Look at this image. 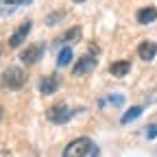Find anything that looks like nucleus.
Listing matches in <instances>:
<instances>
[{
  "label": "nucleus",
  "instance_id": "1",
  "mask_svg": "<svg viewBox=\"0 0 157 157\" xmlns=\"http://www.w3.org/2000/svg\"><path fill=\"white\" fill-rule=\"evenodd\" d=\"M63 157H98V146L90 137H76L66 146Z\"/></svg>",
  "mask_w": 157,
  "mask_h": 157
},
{
  "label": "nucleus",
  "instance_id": "2",
  "mask_svg": "<svg viewBox=\"0 0 157 157\" xmlns=\"http://www.w3.org/2000/svg\"><path fill=\"white\" fill-rule=\"evenodd\" d=\"M26 83V74L22 68H17V66H9L2 76H0V85H2L5 90H20Z\"/></svg>",
  "mask_w": 157,
  "mask_h": 157
},
{
  "label": "nucleus",
  "instance_id": "3",
  "mask_svg": "<svg viewBox=\"0 0 157 157\" xmlns=\"http://www.w3.org/2000/svg\"><path fill=\"white\" fill-rule=\"evenodd\" d=\"M48 120L50 122H55V124H63V122H68L70 118H72V109L66 105V103H57V105H52L50 109H48Z\"/></svg>",
  "mask_w": 157,
  "mask_h": 157
},
{
  "label": "nucleus",
  "instance_id": "4",
  "mask_svg": "<svg viewBox=\"0 0 157 157\" xmlns=\"http://www.w3.org/2000/svg\"><path fill=\"white\" fill-rule=\"evenodd\" d=\"M31 26H33V22H31V20H26V22H22V24H20V26L13 31V35L9 37V46H11V48H17V46H20V44H22L24 39H26V35L31 33Z\"/></svg>",
  "mask_w": 157,
  "mask_h": 157
},
{
  "label": "nucleus",
  "instance_id": "5",
  "mask_svg": "<svg viewBox=\"0 0 157 157\" xmlns=\"http://www.w3.org/2000/svg\"><path fill=\"white\" fill-rule=\"evenodd\" d=\"M42 55H44V44H33L26 50L20 52V59H22L24 63H37L39 59H42Z\"/></svg>",
  "mask_w": 157,
  "mask_h": 157
},
{
  "label": "nucleus",
  "instance_id": "6",
  "mask_svg": "<svg viewBox=\"0 0 157 157\" xmlns=\"http://www.w3.org/2000/svg\"><path fill=\"white\" fill-rule=\"evenodd\" d=\"M96 68V59L92 57V55H85V57H81V59H78V63L74 66V74L76 76H81V74H87V72H92Z\"/></svg>",
  "mask_w": 157,
  "mask_h": 157
},
{
  "label": "nucleus",
  "instance_id": "7",
  "mask_svg": "<svg viewBox=\"0 0 157 157\" xmlns=\"http://www.w3.org/2000/svg\"><path fill=\"white\" fill-rule=\"evenodd\" d=\"M57 90H59V78H57L55 74L44 76L42 81H39V92H42L44 96H50V94H55Z\"/></svg>",
  "mask_w": 157,
  "mask_h": 157
},
{
  "label": "nucleus",
  "instance_id": "8",
  "mask_svg": "<svg viewBox=\"0 0 157 157\" xmlns=\"http://www.w3.org/2000/svg\"><path fill=\"white\" fill-rule=\"evenodd\" d=\"M137 55L142 61H153V57L157 55V44L155 42H142L137 46Z\"/></svg>",
  "mask_w": 157,
  "mask_h": 157
},
{
  "label": "nucleus",
  "instance_id": "9",
  "mask_svg": "<svg viewBox=\"0 0 157 157\" xmlns=\"http://www.w3.org/2000/svg\"><path fill=\"white\" fill-rule=\"evenodd\" d=\"M33 0H0V15H9L13 13L17 7H22V5H31Z\"/></svg>",
  "mask_w": 157,
  "mask_h": 157
},
{
  "label": "nucleus",
  "instance_id": "10",
  "mask_svg": "<svg viewBox=\"0 0 157 157\" xmlns=\"http://www.w3.org/2000/svg\"><path fill=\"white\" fill-rule=\"evenodd\" d=\"M155 17H157V9L155 7H144V9L137 11V22L140 24H151Z\"/></svg>",
  "mask_w": 157,
  "mask_h": 157
},
{
  "label": "nucleus",
  "instance_id": "11",
  "mask_svg": "<svg viewBox=\"0 0 157 157\" xmlns=\"http://www.w3.org/2000/svg\"><path fill=\"white\" fill-rule=\"evenodd\" d=\"M129 70H131V63H129V61H116V63H111V68H109V72H111L113 76H124V74H129Z\"/></svg>",
  "mask_w": 157,
  "mask_h": 157
},
{
  "label": "nucleus",
  "instance_id": "12",
  "mask_svg": "<svg viewBox=\"0 0 157 157\" xmlns=\"http://www.w3.org/2000/svg\"><path fill=\"white\" fill-rule=\"evenodd\" d=\"M70 61H72V48L66 46V48L59 50V55H57V66H68Z\"/></svg>",
  "mask_w": 157,
  "mask_h": 157
},
{
  "label": "nucleus",
  "instance_id": "13",
  "mask_svg": "<svg viewBox=\"0 0 157 157\" xmlns=\"http://www.w3.org/2000/svg\"><path fill=\"white\" fill-rule=\"evenodd\" d=\"M140 113H142V107H131V109H129V111H127V113L120 118V122H122V124H127V122L135 120V118L140 116Z\"/></svg>",
  "mask_w": 157,
  "mask_h": 157
},
{
  "label": "nucleus",
  "instance_id": "14",
  "mask_svg": "<svg viewBox=\"0 0 157 157\" xmlns=\"http://www.w3.org/2000/svg\"><path fill=\"white\" fill-rule=\"evenodd\" d=\"M78 37H81V26H72L61 39H59V42H72V39H78Z\"/></svg>",
  "mask_w": 157,
  "mask_h": 157
},
{
  "label": "nucleus",
  "instance_id": "15",
  "mask_svg": "<svg viewBox=\"0 0 157 157\" xmlns=\"http://www.w3.org/2000/svg\"><path fill=\"white\" fill-rule=\"evenodd\" d=\"M146 137H148V140L157 137V124H148V127H146Z\"/></svg>",
  "mask_w": 157,
  "mask_h": 157
},
{
  "label": "nucleus",
  "instance_id": "16",
  "mask_svg": "<svg viewBox=\"0 0 157 157\" xmlns=\"http://www.w3.org/2000/svg\"><path fill=\"white\" fill-rule=\"evenodd\" d=\"M63 17V11H59V13H52L50 17H46V24H55L57 20H61Z\"/></svg>",
  "mask_w": 157,
  "mask_h": 157
},
{
  "label": "nucleus",
  "instance_id": "17",
  "mask_svg": "<svg viewBox=\"0 0 157 157\" xmlns=\"http://www.w3.org/2000/svg\"><path fill=\"white\" fill-rule=\"evenodd\" d=\"M109 103H113V105H120V103H122V96H120V94H111Z\"/></svg>",
  "mask_w": 157,
  "mask_h": 157
},
{
  "label": "nucleus",
  "instance_id": "18",
  "mask_svg": "<svg viewBox=\"0 0 157 157\" xmlns=\"http://www.w3.org/2000/svg\"><path fill=\"white\" fill-rule=\"evenodd\" d=\"M72 2H83V0H72Z\"/></svg>",
  "mask_w": 157,
  "mask_h": 157
},
{
  "label": "nucleus",
  "instance_id": "19",
  "mask_svg": "<svg viewBox=\"0 0 157 157\" xmlns=\"http://www.w3.org/2000/svg\"><path fill=\"white\" fill-rule=\"evenodd\" d=\"M0 118H2V107H0Z\"/></svg>",
  "mask_w": 157,
  "mask_h": 157
}]
</instances>
